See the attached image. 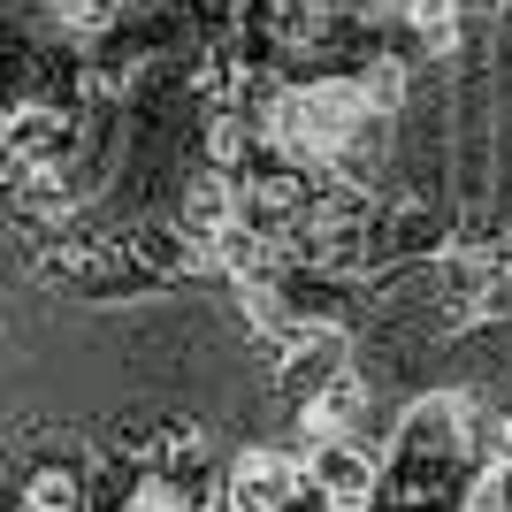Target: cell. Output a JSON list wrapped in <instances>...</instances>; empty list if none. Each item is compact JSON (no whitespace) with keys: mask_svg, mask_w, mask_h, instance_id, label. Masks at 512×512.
Wrapping results in <instances>:
<instances>
[{"mask_svg":"<svg viewBox=\"0 0 512 512\" xmlns=\"http://www.w3.org/2000/svg\"><path fill=\"white\" fill-rule=\"evenodd\" d=\"M54 23H62L69 39H92L115 23V0H54Z\"/></svg>","mask_w":512,"mask_h":512,"instance_id":"9","label":"cell"},{"mask_svg":"<svg viewBox=\"0 0 512 512\" xmlns=\"http://www.w3.org/2000/svg\"><path fill=\"white\" fill-rule=\"evenodd\" d=\"M0 146L16 153V169H31V161H62L69 115H62L54 100H16V107H0Z\"/></svg>","mask_w":512,"mask_h":512,"instance_id":"5","label":"cell"},{"mask_svg":"<svg viewBox=\"0 0 512 512\" xmlns=\"http://www.w3.org/2000/svg\"><path fill=\"white\" fill-rule=\"evenodd\" d=\"M245 153H253V130L237 123V115H214V123H207V169L237 176V169H245Z\"/></svg>","mask_w":512,"mask_h":512,"instance_id":"8","label":"cell"},{"mask_svg":"<svg viewBox=\"0 0 512 512\" xmlns=\"http://www.w3.org/2000/svg\"><path fill=\"white\" fill-rule=\"evenodd\" d=\"M299 474H306V490L321 497V512H375V497H383V459L367 444H352V436L306 444Z\"/></svg>","mask_w":512,"mask_h":512,"instance_id":"2","label":"cell"},{"mask_svg":"<svg viewBox=\"0 0 512 512\" xmlns=\"http://www.w3.org/2000/svg\"><path fill=\"white\" fill-rule=\"evenodd\" d=\"M260 138L268 146H283L291 161H344V146L352 138H367V100L352 77H314V85H291L268 100V115H260Z\"/></svg>","mask_w":512,"mask_h":512,"instance_id":"1","label":"cell"},{"mask_svg":"<svg viewBox=\"0 0 512 512\" xmlns=\"http://www.w3.org/2000/svg\"><path fill=\"white\" fill-rule=\"evenodd\" d=\"M390 16H406L428 46H451V39H459V0H398Z\"/></svg>","mask_w":512,"mask_h":512,"instance_id":"7","label":"cell"},{"mask_svg":"<svg viewBox=\"0 0 512 512\" xmlns=\"http://www.w3.org/2000/svg\"><path fill=\"white\" fill-rule=\"evenodd\" d=\"M306 490V474L291 451H237L230 459V482H222V512H291Z\"/></svg>","mask_w":512,"mask_h":512,"instance_id":"3","label":"cell"},{"mask_svg":"<svg viewBox=\"0 0 512 512\" xmlns=\"http://www.w3.org/2000/svg\"><path fill=\"white\" fill-rule=\"evenodd\" d=\"M115 8H138V0H115Z\"/></svg>","mask_w":512,"mask_h":512,"instance_id":"10","label":"cell"},{"mask_svg":"<svg viewBox=\"0 0 512 512\" xmlns=\"http://www.w3.org/2000/svg\"><path fill=\"white\" fill-rule=\"evenodd\" d=\"M237 214H245V199H237V176L199 169L192 184H184V207H176V237H184V245H214V237L230 230Z\"/></svg>","mask_w":512,"mask_h":512,"instance_id":"4","label":"cell"},{"mask_svg":"<svg viewBox=\"0 0 512 512\" xmlns=\"http://www.w3.org/2000/svg\"><path fill=\"white\" fill-rule=\"evenodd\" d=\"M23 512H85V482L77 467H39L23 482Z\"/></svg>","mask_w":512,"mask_h":512,"instance_id":"6","label":"cell"}]
</instances>
